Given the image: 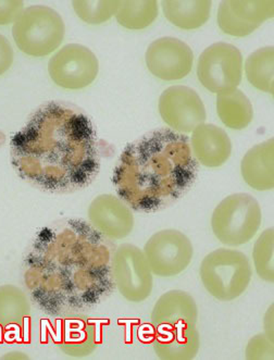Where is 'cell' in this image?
<instances>
[{
  "mask_svg": "<svg viewBox=\"0 0 274 360\" xmlns=\"http://www.w3.org/2000/svg\"><path fill=\"white\" fill-rule=\"evenodd\" d=\"M115 245L81 219H63L39 231L23 262L32 300L56 317L79 315L104 302L115 288Z\"/></svg>",
  "mask_w": 274,
  "mask_h": 360,
  "instance_id": "6da1fadb",
  "label": "cell"
},
{
  "mask_svg": "<svg viewBox=\"0 0 274 360\" xmlns=\"http://www.w3.org/2000/svg\"><path fill=\"white\" fill-rule=\"evenodd\" d=\"M18 176L53 194L83 190L100 167L96 133L81 109L49 101L34 111L10 142Z\"/></svg>",
  "mask_w": 274,
  "mask_h": 360,
  "instance_id": "7a4b0ae2",
  "label": "cell"
},
{
  "mask_svg": "<svg viewBox=\"0 0 274 360\" xmlns=\"http://www.w3.org/2000/svg\"><path fill=\"white\" fill-rule=\"evenodd\" d=\"M197 170L188 136L162 129L125 147L112 181L119 197L131 209L156 212L190 190Z\"/></svg>",
  "mask_w": 274,
  "mask_h": 360,
  "instance_id": "3957f363",
  "label": "cell"
},
{
  "mask_svg": "<svg viewBox=\"0 0 274 360\" xmlns=\"http://www.w3.org/2000/svg\"><path fill=\"white\" fill-rule=\"evenodd\" d=\"M200 276L212 297L232 302L245 293L253 278V269L244 252L220 248L202 259Z\"/></svg>",
  "mask_w": 274,
  "mask_h": 360,
  "instance_id": "277c9868",
  "label": "cell"
},
{
  "mask_svg": "<svg viewBox=\"0 0 274 360\" xmlns=\"http://www.w3.org/2000/svg\"><path fill=\"white\" fill-rule=\"evenodd\" d=\"M259 202L252 195H230L214 209L211 228L214 236L226 246L244 245L253 240L261 226Z\"/></svg>",
  "mask_w": 274,
  "mask_h": 360,
  "instance_id": "5b68a950",
  "label": "cell"
},
{
  "mask_svg": "<svg viewBox=\"0 0 274 360\" xmlns=\"http://www.w3.org/2000/svg\"><path fill=\"white\" fill-rule=\"evenodd\" d=\"M65 25L58 13L46 6H32L15 20L13 37L18 49L31 57H45L58 49Z\"/></svg>",
  "mask_w": 274,
  "mask_h": 360,
  "instance_id": "8992f818",
  "label": "cell"
},
{
  "mask_svg": "<svg viewBox=\"0 0 274 360\" xmlns=\"http://www.w3.org/2000/svg\"><path fill=\"white\" fill-rule=\"evenodd\" d=\"M197 77L202 86L214 94L237 89L243 77L241 51L231 44H212L198 59Z\"/></svg>",
  "mask_w": 274,
  "mask_h": 360,
  "instance_id": "52a82bcc",
  "label": "cell"
},
{
  "mask_svg": "<svg viewBox=\"0 0 274 360\" xmlns=\"http://www.w3.org/2000/svg\"><path fill=\"white\" fill-rule=\"evenodd\" d=\"M154 274L144 252L131 244L115 250L112 276L115 288L131 303H142L152 295Z\"/></svg>",
  "mask_w": 274,
  "mask_h": 360,
  "instance_id": "ba28073f",
  "label": "cell"
},
{
  "mask_svg": "<svg viewBox=\"0 0 274 360\" xmlns=\"http://www.w3.org/2000/svg\"><path fill=\"white\" fill-rule=\"evenodd\" d=\"M143 252L152 274L160 278H172L188 269L194 248L185 234L168 229L150 236Z\"/></svg>",
  "mask_w": 274,
  "mask_h": 360,
  "instance_id": "9c48e42d",
  "label": "cell"
},
{
  "mask_svg": "<svg viewBox=\"0 0 274 360\" xmlns=\"http://www.w3.org/2000/svg\"><path fill=\"white\" fill-rule=\"evenodd\" d=\"M99 63L91 49L79 44H69L53 56L48 72L55 84L65 89H82L98 75Z\"/></svg>",
  "mask_w": 274,
  "mask_h": 360,
  "instance_id": "30bf717a",
  "label": "cell"
},
{
  "mask_svg": "<svg viewBox=\"0 0 274 360\" xmlns=\"http://www.w3.org/2000/svg\"><path fill=\"white\" fill-rule=\"evenodd\" d=\"M159 113L174 132L188 134L206 121V108L200 95L188 86H171L159 98Z\"/></svg>",
  "mask_w": 274,
  "mask_h": 360,
  "instance_id": "8fae6325",
  "label": "cell"
},
{
  "mask_svg": "<svg viewBox=\"0 0 274 360\" xmlns=\"http://www.w3.org/2000/svg\"><path fill=\"white\" fill-rule=\"evenodd\" d=\"M145 59L155 77L164 81H178L192 71L194 53L181 39L162 37L150 44Z\"/></svg>",
  "mask_w": 274,
  "mask_h": 360,
  "instance_id": "7c38bea8",
  "label": "cell"
},
{
  "mask_svg": "<svg viewBox=\"0 0 274 360\" xmlns=\"http://www.w3.org/2000/svg\"><path fill=\"white\" fill-rule=\"evenodd\" d=\"M89 222L109 240H122L134 228V216L130 207L111 194L99 195L89 207Z\"/></svg>",
  "mask_w": 274,
  "mask_h": 360,
  "instance_id": "4fadbf2b",
  "label": "cell"
},
{
  "mask_svg": "<svg viewBox=\"0 0 274 360\" xmlns=\"http://www.w3.org/2000/svg\"><path fill=\"white\" fill-rule=\"evenodd\" d=\"M97 332L96 323L84 316H63L56 321L53 341L67 356L86 357L97 348Z\"/></svg>",
  "mask_w": 274,
  "mask_h": 360,
  "instance_id": "5bb4252c",
  "label": "cell"
},
{
  "mask_svg": "<svg viewBox=\"0 0 274 360\" xmlns=\"http://www.w3.org/2000/svg\"><path fill=\"white\" fill-rule=\"evenodd\" d=\"M31 303L27 294L18 286H0V336L13 343L25 340L31 322Z\"/></svg>",
  "mask_w": 274,
  "mask_h": 360,
  "instance_id": "9a60e30c",
  "label": "cell"
},
{
  "mask_svg": "<svg viewBox=\"0 0 274 360\" xmlns=\"http://www.w3.org/2000/svg\"><path fill=\"white\" fill-rule=\"evenodd\" d=\"M197 320L195 300L188 292L181 290L162 294L152 308V323L155 330L196 326Z\"/></svg>",
  "mask_w": 274,
  "mask_h": 360,
  "instance_id": "2e32d148",
  "label": "cell"
},
{
  "mask_svg": "<svg viewBox=\"0 0 274 360\" xmlns=\"http://www.w3.org/2000/svg\"><path fill=\"white\" fill-rule=\"evenodd\" d=\"M194 158L208 168L223 166L232 154L231 139L221 127L202 123L192 132L190 143Z\"/></svg>",
  "mask_w": 274,
  "mask_h": 360,
  "instance_id": "e0dca14e",
  "label": "cell"
},
{
  "mask_svg": "<svg viewBox=\"0 0 274 360\" xmlns=\"http://www.w3.org/2000/svg\"><path fill=\"white\" fill-rule=\"evenodd\" d=\"M200 347V335L196 326L155 330L154 349L160 359H194Z\"/></svg>",
  "mask_w": 274,
  "mask_h": 360,
  "instance_id": "ac0fdd59",
  "label": "cell"
},
{
  "mask_svg": "<svg viewBox=\"0 0 274 360\" xmlns=\"http://www.w3.org/2000/svg\"><path fill=\"white\" fill-rule=\"evenodd\" d=\"M274 139L260 143L242 159L241 173L246 184L256 191H271L274 186Z\"/></svg>",
  "mask_w": 274,
  "mask_h": 360,
  "instance_id": "d6986e66",
  "label": "cell"
},
{
  "mask_svg": "<svg viewBox=\"0 0 274 360\" xmlns=\"http://www.w3.org/2000/svg\"><path fill=\"white\" fill-rule=\"evenodd\" d=\"M216 111L221 122L232 130H244L254 118L253 105L240 89L218 95Z\"/></svg>",
  "mask_w": 274,
  "mask_h": 360,
  "instance_id": "ffe728a7",
  "label": "cell"
},
{
  "mask_svg": "<svg viewBox=\"0 0 274 360\" xmlns=\"http://www.w3.org/2000/svg\"><path fill=\"white\" fill-rule=\"evenodd\" d=\"M167 19L182 30H195L209 20L211 1H162Z\"/></svg>",
  "mask_w": 274,
  "mask_h": 360,
  "instance_id": "44dd1931",
  "label": "cell"
},
{
  "mask_svg": "<svg viewBox=\"0 0 274 360\" xmlns=\"http://www.w3.org/2000/svg\"><path fill=\"white\" fill-rule=\"evenodd\" d=\"M273 47L254 51L246 59L245 73L250 84L259 91L273 94Z\"/></svg>",
  "mask_w": 274,
  "mask_h": 360,
  "instance_id": "7402d4cb",
  "label": "cell"
},
{
  "mask_svg": "<svg viewBox=\"0 0 274 360\" xmlns=\"http://www.w3.org/2000/svg\"><path fill=\"white\" fill-rule=\"evenodd\" d=\"M158 17L157 1H120L116 18L119 25L128 30L150 27Z\"/></svg>",
  "mask_w": 274,
  "mask_h": 360,
  "instance_id": "603a6c76",
  "label": "cell"
},
{
  "mask_svg": "<svg viewBox=\"0 0 274 360\" xmlns=\"http://www.w3.org/2000/svg\"><path fill=\"white\" fill-rule=\"evenodd\" d=\"M256 272L263 281H274V231L268 229L257 238L253 250Z\"/></svg>",
  "mask_w": 274,
  "mask_h": 360,
  "instance_id": "cb8c5ba5",
  "label": "cell"
},
{
  "mask_svg": "<svg viewBox=\"0 0 274 360\" xmlns=\"http://www.w3.org/2000/svg\"><path fill=\"white\" fill-rule=\"evenodd\" d=\"M120 1H73L79 19L89 25H101L116 15Z\"/></svg>",
  "mask_w": 274,
  "mask_h": 360,
  "instance_id": "d4e9b609",
  "label": "cell"
},
{
  "mask_svg": "<svg viewBox=\"0 0 274 360\" xmlns=\"http://www.w3.org/2000/svg\"><path fill=\"white\" fill-rule=\"evenodd\" d=\"M228 5L242 21L258 27L273 17V1H228Z\"/></svg>",
  "mask_w": 274,
  "mask_h": 360,
  "instance_id": "484cf974",
  "label": "cell"
},
{
  "mask_svg": "<svg viewBox=\"0 0 274 360\" xmlns=\"http://www.w3.org/2000/svg\"><path fill=\"white\" fill-rule=\"evenodd\" d=\"M218 25L222 32L235 37H247L258 29L256 25H248L242 21L235 13H233L228 1H223L220 5L219 11H218Z\"/></svg>",
  "mask_w": 274,
  "mask_h": 360,
  "instance_id": "4316f807",
  "label": "cell"
},
{
  "mask_svg": "<svg viewBox=\"0 0 274 360\" xmlns=\"http://www.w3.org/2000/svg\"><path fill=\"white\" fill-rule=\"evenodd\" d=\"M245 355L249 360H272L274 358L273 341L266 334H258L248 342Z\"/></svg>",
  "mask_w": 274,
  "mask_h": 360,
  "instance_id": "83f0119b",
  "label": "cell"
},
{
  "mask_svg": "<svg viewBox=\"0 0 274 360\" xmlns=\"http://www.w3.org/2000/svg\"><path fill=\"white\" fill-rule=\"evenodd\" d=\"M22 13V1H0V25H7L15 22Z\"/></svg>",
  "mask_w": 274,
  "mask_h": 360,
  "instance_id": "f1b7e54d",
  "label": "cell"
},
{
  "mask_svg": "<svg viewBox=\"0 0 274 360\" xmlns=\"http://www.w3.org/2000/svg\"><path fill=\"white\" fill-rule=\"evenodd\" d=\"M13 63V49L11 44L0 34V75L7 72Z\"/></svg>",
  "mask_w": 274,
  "mask_h": 360,
  "instance_id": "f546056e",
  "label": "cell"
},
{
  "mask_svg": "<svg viewBox=\"0 0 274 360\" xmlns=\"http://www.w3.org/2000/svg\"><path fill=\"white\" fill-rule=\"evenodd\" d=\"M272 311H273V306H271V309L268 310L267 315H266L265 318V330H266V335L269 338L271 341H273V315L270 318V315H271Z\"/></svg>",
  "mask_w": 274,
  "mask_h": 360,
  "instance_id": "4dcf8cb0",
  "label": "cell"
}]
</instances>
